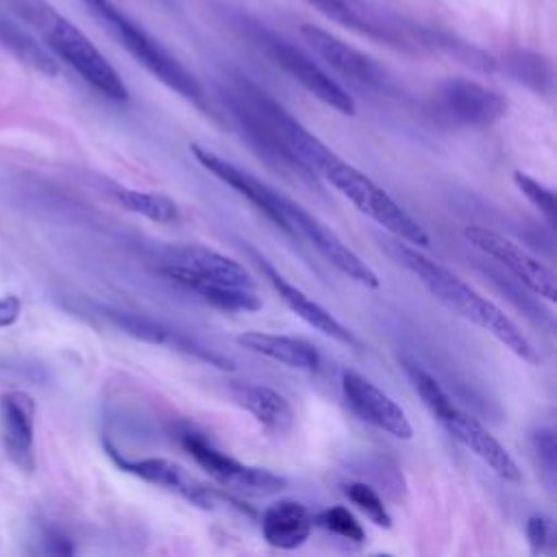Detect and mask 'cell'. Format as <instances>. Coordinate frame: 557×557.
<instances>
[{"instance_id":"20","label":"cell","mask_w":557,"mask_h":557,"mask_svg":"<svg viewBox=\"0 0 557 557\" xmlns=\"http://www.w3.org/2000/svg\"><path fill=\"white\" fill-rule=\"evenodd\" d=\"M313 529V516L309 509L292 498H281L265 507L261 516L263 540L281 550L298 548L307 542Z\"/></svg>"},{"instance_id":"22","label":"cell","mask_w":557,"mask_h":557,"mask_svg":"<svg viewBox=\"0 0 557 557\" xmlns=\"http://www.w3.org/2000/svg\"><path fill=\"white\" fill-rule=\"evenodd\" d=\"M231 396L268 431L281 435L294 426V409L289 400L263 383H233Z\"/></svg>"},{"instance_id":"25","label":"cell","mask_w":557,"mask_h":557,"mask_svg":"<svg viewBox=\"0 0 557 557\" xmlns=\"http://www.w3.org/2000/svg\"><path fill=\"white\" fill-rule=\"evenodd\" d=\"M505 67L516 81L529 85L535 91H546L550 87V63L540 52L524 48L511 50L505 57Z\"/></svg>"},{"instance_id":"15","label":"cell","mask_w":557,"mask_h":557,"mask_svg":"<svg viewBox=\"0 0 557 557\" xmlns=\"http://www.w3.org/2000/svg\"><path fill=\"white\" fill-rule=\"evenodd\" d=\"M109 457L115 461V466L146 483L159 485L176 496H181L183 500H187L189 505H196L200 509H213L218 494L205 485L200 479H196L187 468H183L181 463L165 459V457H141V459H128L124 455H120L113 446L104 444Z\"/></svg>"},{"instance_id":"9","label":"cell","mask_w":557,"mask_h":557,"mask_svg":"<svg viewBox=\"0 0 557 557\" xmlns=\"http://www.w3.org/2000/svg\"><path fill=\"white\" fill-rule=\"evenodd\" d=\"M507 98L470 78H446L429 96V111L448 126L483 128L507 113Z\"/></svg>"},{"instance_id":"24","label":"cell","mask_w":557,"mask_h":557,"mask_svg":"<svg viewBox=\"0 0 557 557\" xmlns=\"http://www.w3.org/2000/svg\"><path fill=\"white\" fill-rule=\"evenodd\" d=\"M111 194L124 209L139 213L152 222L170 224L178 218L176 202L163 194L141 191V189H131V187H113Z\"/></svg>"},{"instance_id":"30","label":"cell","mask_w":557,"mask_h":557,"mask_svg":"<svg viewBox=\"0 0 557 557\" xmlns=\"http://www.w3.org/2000/svg\"><path fill=\"white\" fill-rule=\"evenodd\" d=\"M22 313V300L13 294L0 298V329H9L17 322Z\"/></svg>"},{"instance_id":"21","label":"cell","mask_w":557,"mask_h":557,"mask_svg":"<svg viewBox=\"0 0 557 557\" xmlns=\"http://www.w3.org/2000/svg\"><path fill=\"white\" fill-rule=\"evenodd\" d=\"M237 344L244 346L250 352L263 355L272 361H278L287 368L302 370V372H315L320 366V352L318 348L302 339L292 335H276V333H261V331H248L237 337Z\"/></svg>"},{"instance_id":"29","label":"cell","mask_w":557,"mask_h":557,"mask_svg":"<svg viewBox=\"0 0 557 557\" xmlns=\"http://www.w3.org/2000/svg\"><path fill=\"white\" fill-rule=\"evenodd\" d=\"M527 540L533 555H540L546 550V544L550 542V520L542 513L531 516L527 520Z\"/></svg>"},{"instance_id":"26","label":"cell","mask_w":557,"mask_h":557,"mask_svg":"<svg viewBox=\"0 0 557 557\" xmlns=\"http://www.w3.org/2000/svg\"><path fill=\"white\" fill-rule=\"evenodd\" d=\"M344 496L359 509L363 511L376 527L389 529L392 527V516L383 503V498L379 496V492L374 487H370L368 483L361 481H352L344 485Z\"/></svg>"},{"instance_id":"18","label":"cell","mask_w":557,"mask_h":557,"mask_svg":"<svg viewBox=\"0 0 557 557\" xmlns=\"http://www.w3.org/2000/svg\"><path fill=\"white\" fill-rule=\"evenodd\" d=\"M0 435L7 457L22 470L35 468V400L26 392L0 396Z\"/></svg>"},{"instance_id":"6","label":"cell","mask_w":557,"mask_h":557,"mask_svg":"<svg viewBox=\"0 0 557 557\" xmlns=\"http://www.w3.org/2000/svg\"><path fill=\"white\" fill-rule=\"evenodd\" d=\"M405 372H407L413 389L422 398L424 407L429 409V413L457 442H461L468 450H472L500 479H505L509 483L524 481L522 470L518 468V463L513 461L509 450L474 416L459 409L453 403V398L448 396V392L435 381V376H431L424 368H420L418 363H411V361H405Z\"/></svg>"},{"instance_id":"1","label":"cell","mask_w":557,"mask_h":557,"mask_svg":"<svg viewBox=\"0 0 557 557\" xmlns=\"http://www.w3.org/2000/svg\"><path fill=\"white\" fill-rule=\"evenodd\" d=\"M224 102L244 133L270 157L313 174L335 157L276 98L242 74H231L222 89Z\"/></svg>"},{"instance_id":"5","label":"cell","mask_w":557,"mask_h":557,"mask_svg":"<svg viewBox=\"0 0 557 557\" xmlns=\"http://www.w3.org/2000/svg\"><path fill=\"white\" fill-rule=\"evenodd\" d=\"M94 17L111 33V37L154 78H159L165 87L176 91L181 98L191 102L194 107L207 111V94L198 78L176 59L172 57L161 41H157L141 24L122 13L111 0H81Z\"/></svg>"},{"instance_id":"12","label":"cell","mask_w":557,"mask_h":557,"mask_svg":"<svg viewBox=\"0 0 557 557\" xmlns=\"http://www.w3.org/2000/svg\"><path fill=\"white\" fill-rule=\"evenodd\" d=\"M300 35L326 65H331L337 74H342L357 87L372 91H387L392 87V76L387 67H383L376 59L361 52L359 48L335 37L333 33L313 24H302Z\"/></svg>"},{"instance_id":"7","label":"cell","mask_w":557,"mask_h":557,"mask_svg":"<svg viewBox=\"0 0 557 557\" xmlns=\"http://www.w3.org/2000/svg\"><path fill=\"white\" fill-rule=\"evenodd\" d=\"M320 174L342 194L346 196L361 213L392 233L396 239H403L416 248L429 246L426 231L368 174L346 163L337 154L320 170Z\"/></svg>"},{"instance_id":"14","label":"cell","mask_w":557,"mask_h":557,"mask_svg":"<svg viewBox=\"0 0 557 557\" xmlns=\"http://www.w3.org/2000/svg\"><path fill=\"white\" fill-rule=\"evenodd\" d=\"M339 383L346 405L357 418H361L363 422L372 424L379 431H385L396 440H409L413 435L405 409L389 394L376 387L370 379H366L357 370H344Z\"/></svg>"},{"instance_id":"27","label":"cell","mask_w":557,"mask_h":557,"mask_svg":"<svg viewBox=\"0 0 557 557\" xmlns=\"http://www.w3.org/2000/svg\"><path fill=\"white\" fill-rule=\"evenodd\" d=\"M313 522H318L320 527H324L329 533L346 540V542H355V544H363L366 540V531L361 527V522L352 516L350 509H346L344 505H331L326 509H322Z\"/></svg>"},{"instance_id":"19","label":"cell","mask_w":557,"mask_h":557,"mask_svg":"<svg viewBox=\"0 0 557 557\" xmlns=\"http://www.w3.org/2000/svg\"><path fill=\"white\" fill-rule=\"evenodd\" d=\"M261 268H263L265 278L270 281V285L278 294V298L285 302V307L292 313H296L302 322H307L315 331L324 333L326 337H331V339H335V342H339L348 348H361V339L348 326H344L329 309H324L320 302H315L311 296H307L300 287L289 283L283 274H278L263 259H261Z\"/></svg>"},{"instance_id":"16","label":"cell","mask_w":557,"mask_h":557,"mask_svg":"<svg viewBox=\"0 0 557 557\" xmlns=\"http://www.w3.org/2000/svg\"><path fill=\"white\" fill-rule=\"evenodd\" d=\"M194 159L209 170L218 181H222L224 185H228L231 189H235L239 196H244L250 205H255L270 222H274L283 233L292 235V226L287 222L285 209H283V196L276 194L272 187H268L263 181H259L257 176H252L250 172L237 168L235 163L226 161L224 157L215 154L209 148H202L200 144H191L189 146Z\"/></svg>"},{"instance_id":"4","label":"cell","mask_w":557,"mask_h":557,"mask_svg":"<svg viewBox=\"0 0 557 557\" xmlns=\"http://www.w3.org/2000/svg\"><path fill=\"white\" fill-rule=\"evenodd\" d=\"M28 26L37 28L48 48L67 63L85 83L113 102H128V89L104 54L67 17L46 0H4Z\"/></svg>"},{"instance_id":"2","label":"cell","mask_w":557,"mask_h":557,"mask_svg":"<svg viewBox=\"0 0 557 557\" xmlns=\"http://www.w3.org/2000/svg\"><path fill=\"white\" fill-rule=\"evenodd\" d=\"M383 248L398 265L409 270L444 307L494 335L516 357L531 363L537 361V352L529 337L520 331V326L500 307H496L490 298L481 296L455 272L429 259L416 246H409L403 239H387Z\"/></svg>"},{"instance_id":"31","label":"cell","mask_w":557,"mask_h":557,"mask_svg":"<svg viewBox=\"0 0 557 557\" xmlns=\"http://www.w3.org/2000/svg\"><path fill=\"white\" fill-rule=\"evenodd\" d=\"M44 553H52V555H72L74 546L70 544L67 537H63L61 533H46V546Z\"/></svg>"},{"instance_id":"17","label":"cell","mask_w":557,"mask_h":557,"mask_svg":"<svg viewBox=\"0 0 557 557\" xmlns=\"http://www.w3.org/2000/svg\"><path fill=\"white\" fill-rule=\"evenodd\" d=\"M315 11H320L324 17L379 41L409 48L413 46L411 39V22H403L389 15L374 13L372 9L363 7L357 0H305Z\"/></svg>"},{"instance_id":"8","label":"cell","mask_w":557,"mask_h":557,"mask_svg":"<svg viewBox=\"0 0 557 557\" xmlns=\"http://www.w3.org/2000/svg\"><path fill=\"white\" fill-rule=\"evenodd\" d=\"M248 39L287 76H292L296 83H300L311 96H315L326 107L335 109L342 115H355L357 107L352 96L335 81L331 78L311 57H307L300 48L283 39L281 35L263 28L257 22L246 24Z\"/></svg>"},{"instance_id":"3","label":"cell","mask_w":557,"mask_h":557,"mask_svg":"<svg viewBox=\"0 0 557 557\" xmlns=\"http://www.w3.org/2000/svg\"><path fill=\"white\" fill-rule=\"evenodd\" d=\"M172 283L194 292L222 311H257L261 300L248 270L235 259L207 246H181L159 265Z\"/></svg>"},{"instance_id":"28","label":"cell","mask_w":557,"mask_h":557,"mask_svg":"<svg viewBox=\"0 0 557 557\" xmlns=\"http://www.w3.org/2000/svg\"><path fill=\"white\" fill-rule=\"evenodd\" d=\"M513 183L518 185V189L522 191V196L544 215V220L553 226L555 224V194L553 189H548L546 185H542L540 181H535L533 176L524 174V172H516L513 174Z\"/></svg>"},{"instance_id":"23","label":"cell","mask_w":557,"mask_h":557,"mask_svg":"<svg viewBox=\"0 0 557 557\" xmlns=\"http://www.w3.org/2000/svg\"><path fill=\"white\" fill-rule=\"evenodd\" d=\"M0 48L11 52L22 65L44 76L59 74L57 61L39 46V41L30 33H26L20 24L11 22L4 13H0Z\"/></svg>"},{"instance_id":"11","label":"cell","mask_w":557,"mask_h":557,"mask_svg":"<svg viewBox=\"0 0 557 557\" xmlns=\"http://www.w3.org/2000/svg\"><path fill=\"white\" fill-rule=\"evenodd\" d=\"M283 209H285V215H287L294 237L307 239L335 270H339L344 276L352 278L355 283L370 287V289L379 287L381 281H379L376 272L366 261H361V257L352 248H348L337 237V233H333L324 222H320L305 207H300L298 202H294L285 196H283Z\"/></svg>"},{"instance_id":"10","label":"cell","mask_w":557,"mask_h":557,"mask_svg":"<svg viewBox=\"0 0 557 557\" xmlns=\"http://www.w3.org/2000/svg\"><path fill=\"white\" fill-rule=\"evenodd\" d=\"M181 446L185 453L220 485L237 492H246L252 496H270L287 487V479L268 468H257L237 461L226 455L218 446H213L207 437L194 431H185L181 435Z\"/></svg>"},{"instance_id":"13","label":"cell","mask_w":557,"mask_h":557,"mask_svg":"<svg viewBox=\"0 0 557 557\" xmlns=\"http://www.w3.org/2000/svg\"><path fill=\"white\" fill-rule=\"evenodd\" d=\"M463 237L474 246L479 248L481 252H485L487 257L500 261L511 274H516L533 294L546 298V300H555L557 298V292H555V274L553 270L542 263L540 259H535L531 252H527L520 244H516L513 239L492 231V228H485V226H479V224H472V226H466L463 228Z\"/></svg>"}]
</instances>
